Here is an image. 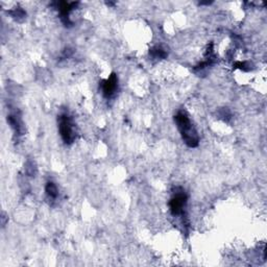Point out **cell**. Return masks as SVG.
<instances>
[{"instance_id":"cell-1","label":"cell","mask_w":267,"mask_h":267,"mask_svg":"<svg viewBox=\"0 0 267 267\" xmlns=\"http://www.w3.org/2000/svg\"><path fill=\"white\" fill-rule=\"evenodd\" d=\"M174 119H175V122L178 124V129L181 133L183 140H184V142L189 147L198 146L200 142L198 132H196V130L194 129V126L191 123L188 115L185 113V112H179Z\"/></svg>"},{"instance_id":"cell-2","label":"cell","mask_w":267,"mask_h":267,"mask_svg":"<svg viewBox=\"0 0 267 267\" xmlns=\"http://www.w3.org/2000/svg\"><path fill=\"white\" fill-rule=\"evenodd\" d=\"M59 130L62 139L67 144H71L75 139V132L74 125L68 115L64 114L59 117Z\"/></svg>"},{"instance_id":"cell-3","label":"cell","mask_w":267,"mask_h":267,"mask_svg":"<svg viewBox=\"0 0 267 267\" xmlns=\"http://www.w3.org/2000/svg\"><path fill=\"white\" fill-rule=\"evenodd\" d=\"M187 202V195L186 193L181 190L174 192L173 196L170 200L169 206L170 210L173 215H180L183 213V210H184V207Z\"/></svg>"},{"instance_id":"cell-4","label":"cell","mask_w":267,"mask_h":267,"mask_svg":"<svg viewBox=\"0 0 267 267\" xmlns=\"http://www.w3.org/2000/svg\"><path fill=\"white\" fill-rule=\"evenodd\" d=\"M117 83H118V81H117V76L116 74H111V76L109 77V79H107L105 81L102 82V93L103 95L107 97V98H110L113 96L116 92L117 90Z\"/></svg>"},{"instance_id":"cell-5","label":"cell","mask_w":267,"mask_h":267,"mask_svg":"<svg viewBox=\"0 0 267 267\" xmlns=\"http://www.w3.org/2000/svg\"><path fill=\"white\" fill-rule=\"evenodd\" d=\"M45 191L46 194L48 195L49 199H57L58 196V188L55 186L54 183L52 182H48L45 187Z\"/></svg>"},{"instance_id":"cell-6","label":"cell","mask_w":267,"mask_h":267,"mask_svg":"<svg viewBox=\"0 0 267 267\" xmlns=\"http://www.w3.org/2000/svg\"><path fill=\"white\" fill-rule=\"evenodd\" d=\"M150 54L152 55L153 58H156V59H164L166 58V52L163 50L162 48H159V47H156V48H153L150 50Z\"/></svg>"}]
</instances>
